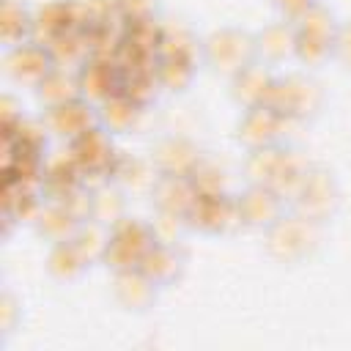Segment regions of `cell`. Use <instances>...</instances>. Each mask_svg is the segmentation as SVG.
Segmentation results:
<instances>
[{"mask_svg":"<svg viewBox=\"0 0 351 351\" xmlns=\"http://www.w3.org/2000/svg\"><path fill=\"white\" fill-rule=\"evenodd\" d=\"M310 167H313V162L307 159L304 151H299V148H293L288 143H274V145H263V148L247 151L244 178H247V184L271 186L288 203L291 195L304 181V176L310 173Z\"/></svg>","mask_w":351,"mask_h":351,"instance_id":"cell-1","label":"cell"},{"mask_svg":"<svg viewBox=\"0 0 351 351\" xmlns=\"http://www.w3.org/2000/svg\"><path fill=\"white\" fill-rule=\"evenodd\" d=\"M324 241V225L313 222L291 208L263 230V250L280 266H299L318 252Z\"/></svg>","mask_w":351,"mask_h":351,"instance_id":"cell-2","label":"cell"},{"mask_svg":"<svg viewBox=\"0 0 351 351\" xmlns=\"http://www.w3.org/2000/svg\"><path fill=\"white\" fill-rule=\"evenodd\" d=\"M200 60L222 77H233L241 69H247L250 63L258 60V47H255V33L244 30V27H217L203 38V49H200Z\"/></svg>","mask_w":351,"mask_h":351,"instance_id":"cell-3","label":"cell"},{"mask_svg":"<svg viewBox=\"0 0 351 351\" xmlns=\"http://www.w3.org/2000/svg\"><path fill=\"white\" fill-rule=\"evenodd\" d=\"M269 104L274 110H280L288 121L293 123H307L315 121L324 112L326 104V93L318 85V80H313L310 74L302 71H291V74H280L274 80Z\"/></svg>","mask_w":351,"mask_h":351,"instance_id":"cell-4","label":"cell"},{"mask_svg":"<svg viewBox=\"0 0 351 351\" xmlns=\"http://www.w3.org/2000/svg\"><path fill=\"white\" fill-rule=\"evenodd\" d=\"M340 203H343V189H340L335 173L321 165L310 167V173L304 176V181L288 200L291 211H296L313 222H321V225L335 219V214L340 211Z\"/></svg>","mask_w":351,"mask_h":351,"instance_id":"cell-5","label":"cell"},{"mask_svg":"<svg viewBox=\"0 0 351 351\" xmlns=\"http://www.w3.org/2000/svg\"><path fill=\"white\" fill-rule=\"evenodd\" d=\"M156 244L151 222L137 219V217H123L110 228V244L104 252V266L112 271H126V269H140L143 258L148 250Z\"/></svg>","mask_w":351,"mask_h":351,"instance_id":"cell-6","label":"cell"},{"mask_svg":"<svg viewBox=\"0 0 351 351\" xmlns=\"http://www.w3.org/2000/svg\"><path fill=\"white\" fill-rule=\"evenodd\" d=\"M80 170H82V181L85 186H99L104 181H112V170L118 162V151L112 145V134L104 126H96L85 134H80L77 140L69 143Z\"/></svg>","mask_w":351,"mask_h":351,"instance_id":"cell-7","label":"cell"},{"mask_svg":"<svg viewBox=\"0 0 351 351\" xmlns=\"http://www.w3.org/2000/svg\"><path fill=\"white\" fill-rule=\"evenodd\" d=\"M291 126H296V123L288 121L280 110H274L271 104H258V107L241 110V118L236 123V140L247 151H252V148L282 143Z\"/></svg>","mask_w":351,"mask_h":351,"instance_id":"cell-8","label":"cell"},{"mask_svg":"<svg viewBox=\"0 0 351 351\" xmlns=\"http://www.w3.org/2000/svg\"><path fill=\"white\" fill-rule=\"evenodd\" d=\"M186 219H189L192 230H200L206 236H225V233H233V230L241 228L239 203L228 192L197 195V200L192 203Z\"/></svg>","mask_w":351,"mask_h":351,"instance_id":"cell-9","label":"cell"},{"mask_svg":"<svg viewBox=\"0 0 351 351\" xmlns=\"http://www.w3.org/2000/svg\"><path fill=\"white\" fill-rule=\"evenodd\" d=\"M3 69L14 82L36 88L55 69V58H52L49 47L38 44V41H25V44H16V47L5 49Z\"/></svg>","mask_w":351,"mask_h":351,"instance_id":"cell-10","label":"cell"},{"mask_svg":"<svg viewBox=\"0 0 351 351\" xmlns=\"http://www.w3.org/2000/svg\"><path fill=\"white\" fill-rule=\"evenodd\" d=\"M236 203H239L241 228H250V230H266L288 208L285 197L263 184H247V189L236 195Z\"/></svg>","mask_w":351,"mask_h":351,"instance_id":"cell-11","label":"cell"},{"mask_svg":"<svg viewBox=\"0 0 351 351\" xmlns=\"http://www.w3.org/2000/svg\"><path fill=\"white\" fill-rule=\"evenodd\" d=\"M44 123L49 129V134H55L58 140L63 143H71L77 140L80 134L101 126L99 121V107L88 99H74V101H66L60 107H52V110H44Z\"/></svg>","mask_w":351,"mask_h":351,"instance_id":"cell-12","label":"cell"},{"mask_svg":"<svg viewBox=\"0 0 351 351\" xmlns=\"http://www.w3.org/2000/svg\"><path fill=\"white\" fill-rule=\"evenodd\" d=\"M203 159V151L195 140L184 134H167L154 143L151 148V162L156 165L159 173H173V176H189Z\"/></svg>","mask_w":351,"mask_h":351,"instance_id":"cell-13","label":"cell"},{"mask_svg":"<svg viewBox=\"0 0 351 351\" xmlns=\"http://www.w3.org/2000/svg\"><path fill=\"white\" fill-rule=\"evenodd\" d=\"M69 30H82L74 0H52L33 11V41L49 47Z\"/></svg>","mask_w":351,"mask_h":351,"instance_id":"cell-14","label":"cell"},{"mask_svg":"<svg viewBox=\"0 0 351 351\" xmlns=\"http://www.w3.org/2000/svg\"><path fill=\"white\" fill-rule=\"evenodd\" d=\"M77 77H80L82 99H88V101H93V104H101L104 99H110L112 93L121 90V66H118V60H112V58L90 55V58L77 69Z\"/></svg>","mask_w":351,"mask_h":351,"instance_id":"cell-15","label":"cell"},{"mask_svg":"<svg viewBox=\"0 0 351 351\" xmlns=\"http://www.w3.org/2000/svg\"><path fill=\"white\" fill-rule=\"evenodd\" d=\"M274 80H277V74L271 71V66L263 63V60H255V63H250L247 69H241L239 74L230 77V99L241 110L269 104Z\"/></svg>","mask_w":351,"mask_h":351,"instance_id":"cell-16","label":"cell"},{"mask_svg":"<svg viewBox=\"0 0 351 351\" xmlns=\"http://www.w3.org/2000/svg\"><path fill=\"white\" fill-rule=\"evenodd\" d=\"M159 285L143 271V269H126V271H115L112 280V296L115 302L129 310V313H148L156 304L159 296Z\"/></svg>","mask_w":351,"mask_h":351,"instance_id":"cell-17","label":"cell"},{"mask_svg":"<svg viewBox=\"0 0 351 351\" xmlns=\"http://www.w3.org/2000/svg\"><path fill=\"white\" fill-rule=\"evenodd\" d=\"M140 269L159 285V288H170L176 285L184 271H186V252L181 250V244H162L156 241L148 255L143 258Z\"/></svg>","mask_w":351,"mask_h":351,"instance_id":"cell-18","label":"cell"},{"mask_svg":"<svg viewBox=\"0 0 351 351\" xmlns=\"http://www.w3.org/2000/svg\"><path fill=\"white\" fill-rule=\"evenodd\" d=\"M255 47H258V60H263L269 66L293 58V52H296V25L291 19H282V16L263 25L255 33Z\"/></svg>","mask_w":351,"mask_h":351,"instance_id":"cell-19","label":"cell"},{"mask_svg":"<svg viewBox=\"0 0 351 351\" xmlns=\"http://www.w3.org/2000/svg\"><path fill=\"white\" fill-rule=\"evenodd\" d=\"M151 203L154 208L176 211V214H189L192 203L197 200V189L189 176H173V173H159L154 189H151Z\"/></svg>","mask_w":351,"mask_h":351,"instance_id":"cell-20","label":"cell"},{"mask_svg":"<svg viewBox=\"0 0 351 351\" xmlns=\"http://www.w3.org/2000/svg\"><path fill=\"white\" fill-rule=\"evenodd\" d=\"M96 107H99V121H101V126H104L110 134H126V132H132V129L140 123L143 110H145V104L134 101V99H132L129 93H123V90L112 93L110 99H104V101L96 104Z\"/></svg>","mask_w":351,"mask_h":351,"instance_id":"cell-21","label":"cell"},{"mask_svg":"<svg viewBox=\"0 0 351 351\" xmlns=\"http://www.w3.org/2000/svg\"><path fill=\"white\" fill-rule=\"evenodd\" d=\"M88 266H90V261L85 258V252L77 247L74 239L49 244L47 271H49L52 280H58V282H74V280H80L88 271Z\"/></svg>","mask_w":351,"mask_h":351,"instance_id":"cell-22","label":"cell"},{"mask_svg":"<svg viewBox=\"0 0 351 351\" xmlns=\"http://www.w3.org/2000/svg\"><path fill=\"white\" fill-rule=\"evenodd\" d=\"M33 90H36V99H38V104H41L44 110L60 107V104L74 101V99L82 96L77 71H71V69H60V66H55V69H52V71H49Z\"/></svg>","mask_w":351,"mask_h":351,"instance_id":"cell-23","label":"cell"},{"mask_svg":"<svg viewBox=\"0 0 351 351\" xmlns=\"http://www.w3.org/2000/svg\"><path fill=\"white\" fill-rule=\"evenodd\" d=\"M80 222H82V219H77L66 203H60V200H47L44 208H41V214H38V219L33 222V228H36V233H38L44 241L55 244V241L74 239Z\"/></svg>","mask_w":351,"mask_h":351,"instance_id":"cell-24","label":"cell"},{"mask_svg":"<svg viewBox=\"0 0 351 351\" xmlns=\"http://www.w3.org/2000/svg\"><path fill=\"white\" fill-rule=\"evenodd\" d=\"M156 178H159V170L151 162V156L148 159H140V156H118L115 170H112V181L118 186H123L126 195L129 192H134V195H140V192L143 195H151Z\"/></svg>","mask_w":351,"mask_h":351,"instance_id":"cell-25","label":"cell"},{"mask_svg":"<svg viewBox=\"0 0 351 351\" xmlns=\"http://www.w3.org/2000/svg\"><path fill=\"white\" fill-rule=\"evenodd\" d=\"M126 217V189L115 181H104L99 186H90V219L112 228Z\"/></svg>","mask_w":351,"mask_h":351,"instance_id":"cell-26","label":"cell"},{"mask_svg":"<svg viewBox=\"0 0 351 351\" xmlns=\"http://www.w3.org/2000/svg\"><path fill=\"white\" fill-rule=\"evenodd\" d=\"M203 49V38H197L186 25H162L159 33V47L156 55L159 58H181V60H195L200 58Z\"/></svg>","mask_w":351,"mask_h":351,"instance_id":"cell-27","label":"cell"},{"mask_svg":"<svg viewBox=\"0 0 351 351\" xmlns=\"http://www.w3.org/2000/svg\"><path fill=\"white\" fill-rule=\"evenodd\" d=\"M0 41L8 47L33 41V11H27L19 0H3L0 11Z\"/></svg>","mask_w":351,"mask_h":351,"instance_id":"cell-28","label":"cell"},{"mask_svg":"<svg viewBox=\"0 0 351 351\" xmlns=\"http://www.w3.org/2000/svg\"><path fill=\"white\" fill-rule=\"evenodd\" d=\"M293 25H296V33H302V36H313V38H321V41L335 44L340 19H337V14H335L329 5H324V3L318 0V3L310 5Z\"/></svg>","mask_w":351,"mask_h":351,"instance_id":"cell-29","label":"cell"},{"mask_svg":"<svg viewBox=\"0 0 351 351\" xmlns=\"http://www.w3.org/2000/svg\"><path fill=\"white\" fill-rule=\"evenodd\" d=\"M195 60H181V58H159L156 60V80L159 88L170 90V93H184L192 80H195Z\"/></svg>","mask_w":351,"mask_h":351,"instance_id":"cell-30","label":"cell"},{"mask_svg":"<svg viewBox=\"0 0 351 351\" xmlns=\"http://www.w3.org/2000/svg\"><path fill=\"white\" fill-rule=\"evenodd\" d=\"M74 241L90 263H101L104 252H107V244H110V228L96 222V219H85V222H80V228L74 233Z\"/></svg>","mask_w":351,"mask_h":351,"instance_id":"cell-31","label":"cell"},{"mask_svg":"<svg viewBox=\"0 0 351 351\" xmlns=\"http://www.w3.org/2000/svg\"><path fill=\"white\" fill-rule=\"evenodd\" d=\"M151 230H154V239L162 241V244H181L184 233L192 230V228H189L186 214L156 208V214L151 217Z\"/></svg>","mask_w":351,"mask_h":351,"instance_id":"cell-32","label":"cell"},{"mask_svg":"<svg viewBox=\"0 0 351 351\" xmlns=\"http://www.w3.org/2000/svg\"><path fill=\"white\" fill-rule=\"evenodd\" d=\"M189 178H192V184H195V189H197V195H214V192H228L225 186H228V178H225V170L217 165V162H211V159H200V165L189 173Z\"/></svg>","mask_w":351,"mask_h":351,"instance_id":"cell-33","label":"cell"},{"mask_svg":"<svg viewBox=\"0 0 351 351\" xmlns=\"http://www.w3.org/2000/svg\"><path fill=\"white\" fill-rule=\"evenodd\" d=\"M293 58L302 66H307V69H318V66L332 60V44L321 41V38H313V36L296 33V52H293Z\"/></svg>","mask_w":351,"mask_h":351,"instance_id":"cell-34","label":"cell"},{"mask_svg":"<svg viewBox=\"0 0 351 351\" xmlns=\"http://www.w3.org/2000/svg\"><path fill=\"white\" fill-rule=\"evenodd\" d=\"M115 8H118L123 22L151 19L156 11V0H115Z\"/></svg>","mask_w":351,"mask_h":351,"instance_id":"cell-35","label":"cell"},{"mask_svg":"<svg viewBox=\"0 0 351 351\" xmlns=\"http://www.w3.org/2000/svg\"><path fill=\"white\" fill-rule=\"evenodd\" d=\"M332 60L340 63V69L351 71V19L340 22V27H337V36L332 44Z\"/></svg>","mask_w":351,"mask_h":351,"instance_id":"cell-36","label":"cell"},{"mask_svg":"<svg viewBox=\"0 0 351 351\" xmlns=\"http://www.w3.org/2000/svg\"><path fill=\"white\" fill-rule=\"evenodd\" d=\"M19 321H22V307H19V302H16L11 293H3V296H0V329H3V337H8V335L16 329Z\"/></svg>","mask_w":351,"mask_h":351,"instance_id":"cell-37","label":"cell"},{"mask_svg":"<svg viewBox=\"0 0 351 351\" xmlns=\"http://www.w3.org/2000/svg\"><path fill=\"white\" fill-rule=\"evenodd\" d=\"M22 121H25L22 104H19L14 96H3V99H0V129H3V134H5V132H14Z\"/></svg>","mask_w":351,"mask_h":351,"instance_id":"cell-38","label":"cell"},{"mask_svg":"<svg viewBox=\"0 0 351 351\" xmlns=\"http://www.w3.org/2000/svg\"><path fill=\"white\" fill-rule=\"evenodd\" d=\"M318 0H271V5L280 11V16L282 19H291V22H296L310 5H315Z\"/></svg>","mask_w":351,"mask_h":351,"instance_id":"cell-39","label":"cell"}]
</instances>
